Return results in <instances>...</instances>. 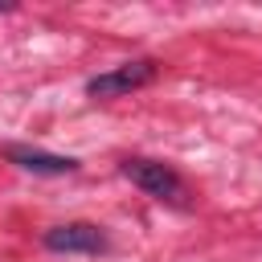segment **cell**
Segmentation results:
<instances>
[{"label":"cell","instance_id":"obj_1","mask_svg":"<svg viewBox=\"0 0 262 262\" xmlns=\"http://www.w3.org/2000/svg\"><path fill=\"white\" fill-rule=\"evenodd\" d=\"M119 172H123L135 188H143L147 196H156V201H164V205H176V209H188V184H184L180 172L168 168L164 160L127 156V160L119 164Z\"/></svg>","mask_w":262,"mask_h":262},{"label":"cell","instance_id":"obj_2","mask_svg":"<svg viewBox=\"0 0 262 262\" xmlns=\"http://www.w3.org/2000/svg\"><path fill=\"white\" fill-rule=\"evenodd\" d=\"M156 74H160V61L135 57V61H123V66H115V70H106V74H94V78L86 82V94H90V98H123V94L156 82Z\"/></svg>","mask_w":262,"mask_h":262},{"label":"cell","instance_id":"obj_3","mask_svg":"<svg viewBox=\"0 0 262 262\" xmlns=\"http://www.w3.org/2000/svg\"><path fill=\"white\" fill-rule=\"evenodd\" d=\"M45 250L53 254H102L106 250V233L90 221H66V225H53L45 229Z\"/></svg>","mask_w":262,"mask_h":262},{"label":"cell","instance_id":"obj_4","mask_svg":"<svg viewBox=\"0 0 262 262\" xmlns=\"http://www.w3.org/2000/svg\"><path fill=\"white\" fill-rule=\"evenodd\" d=\"M4 160L16 164L20 172H33V176H70V172H78V160L74 156H53V151L25 147V143H8L4 147Z\"/></svg>","mask_w":262,"mask_h":262}]
</instances>
